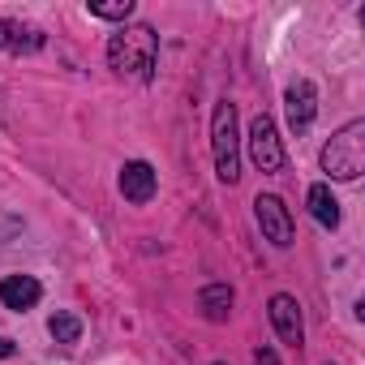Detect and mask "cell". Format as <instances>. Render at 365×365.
<instances>
[{"label":"cell","mask_w":365,"mask_h":365,"mask_svg":"<svg viewBox=\"0 0 365 365\" xmlns=\"http://www.w3.org/2000/svg\"><path fill=\"white\" fill-rule=\"evenodd\" d=\"M48 43V35L39 26H26V22H9V18H0V48L5 52H39Z\"/></svg>","instance_id":"30bf717a"},{"label":"cell","mask_w":365,"mask_h":365,"mask_svg":"<svg viewBox=\"0 0 365 365\" xmlns=\"http://www.w3.org/2000/svg\"><path fill=\"white\" fill-rule=\"evenodd\" d=\"M155 185H159V176H155V168L146 159H133V163L120 168V194H125V202H133V207L150 202L155 198Z\"/></svg>","instance_id":"ba28073f"},{"label":"cell","mask_w":365,"mask_h":365,"mask_svg":"<svg viewBox=\"0 0 365 365\" xmlns=\"http://www.w3.org/2000/svg\"><path fill=\"white\" fill-rule=\"evenodd\" d=\"M284 108H288V125L297 129V133H305L309 125H314V116H318V91H314V82H292L288 91H284Z\"/></svg>","instance_id":"8992f818"},{"label":"cell","mask_w":365,"mask_h":365,"mask_svg":"<svg viewBox=\"0 0 365 365\" xmlns=\"http://www.w3.org/2000/svg\"><path fill=\"white\" fill-rule=\"evenodd\" d=\"M271 322H275V331H279V339H284L288 348H301V344H305V327H301V305H297V297L275 292V297H271Z\"/></svg>","instance_id":"52a82bcc"},{"label":"cell","mask_w":365,"mask_h":365,"mask_svg":"<svg viewBox=\"0 0 365 365\" xmlns=\"http://www.w3.org/2000/svg\"><path fill=\"white\" fill-rule=\"evenodd\" d=\"M48 331H52L56 344H78V339H82V322H78V314H52V318H48Z\"/></svg>","instance_id":"4fadbf2b"},{"label":"cell","mask_w":365,"mask_h":365,"mask_svg":"<svg viewBox=\"0 0 365 365\" xmlns=\"http://www.w3.org/2000/svg\"><path fill=\"white\" fill-rule=\"evenodd\" d=\"M211 155H215V176L224 185L241 180V133H237V103H215L211 116Z\"/></svg>","instance_id":"3957f363"},{"label":"cell","mask_w":365,"mask_h":365,"mask_svg":"<svg viewBox=\"0 0 365 365\" xmlns=\"http://www.w3.org/2000/svg\"><path fill=\"white\" fill-rule=\"evenodd\" d=\"M18 352V344L9 339V335H0V361H5V356H14Z\"/></svg>","instance_id":"9a60e30c"},{"label":"cell","mask_w":365,"mask_h":365,"mask_svg":"<svg viewBox=\"0 0 365 365\" xmlns=\"http://www.w3.org/2000/svg\"><path fill=\"white\" fill-rule=\"evenodd\" d=\"M309 211H314V220L322 228H339V202H335L331 185H314L309 190Z\"/></svg>","instance_id":"8fae6325"},{"label":"cell","mask_w":365,"mask_h":365,"mask_svg":"<svg viewBox=\"0 0 365 365\" xmlns=\"http://www.w3.org/2000/svg\"><path fill=\"white\" fill-rule=\"evenodd\" d=\"M365 168V120H348L322 146V172L331 180H356Z\"/></svg>","instance_id":"7a4b0ae2"},{"label":"cell","mask_w":365,"mask_h":365,"mask_svg":"<svg viewBox=\"0 0 365 365\" xmlns=\"http://www.w3.org/2000/svg\"><path fill=\"white\" fill-rule=\"evenodd\" d=\"M155 61H159V35H155L146 22L125 26V31H116V35L108 39V65H112L120 78L146 82L150 69H155Z\"/></svg>","instance_id":"6da1fadb"},{"label":"cell","mask_w":365,"mask_h":365,"mask_svg":"<svg viewBox=\"0 0 365 365\" xmlns=\"http://www.w3.org/2000/svg\"><path fill=\"white\" fill-rule=\"evenodd\" d=\"M91 14L103 22H125L133 14V0H91Z\"/></svg>","instance_id":"5bb4252c"},{"label":"cell","mask_w":365,"mask_h":365,"mask_svg":"<svg viewBox=\"0 0 365 365\" xmlns=\"http://www.w3.org/2000/svg\"><path fill=\"white\" fill-rule=\"evenodd\" d=\"M198 305H202V314H207L211 322H224L228 309H232V288H228V284H207L202 297H198Z\"/></svg>","instance_id":"7c38bea8"},{"label":"cell","mask_w":365,"mask_h":365,"mask_svg":"<svg viewBox=\"0 0 365 365\" xmlns=\"http://www.w3.org/2000/svg\"><path fill=\"white\" fill-rule=\"evenodd\" d=\"M254 361H258V365H275V356H271L267 348H258V356H254Z\"/></svg>","instance_id":"2e32d148"},{"label":"cell","mask_w":365,"mask_h":365,"mask_svg":"<svg viewBox=\"0 0 365 365\" xmlns=\"http://www.w3.org/2000/svg\"><path fill=\"white\" fill-rule=\"evenodd\" d=\"M39 297H43V288H39V279L35 275H5L0 279V301H5V309H31V305H39Z\"/></svg>","instance_id":"9c48e42d"},{"label":"cell","mask_w":365,"mask_h":365,"mask_svg":"<svg viewBox=\"0 0 365 365\" xmlns=\"http://www.w3.org/2000/svg\"><path fill=\"white\" fill-rule=\"evenodd\" d=\"M254 215H258V228H262V237H267L271 245L288 250V245L297 241V224H292L284 198H275V194H258V198H254Z\"/></svg>","instance_id":"5b68a950"},{"label":"cell","mask_w":365,"mask_h":365,"mask_svg":"<svg viewBox=\"0 0 365 365\" xmlns=\"http://www.w3.org/2000/svg\"><path fill=\"white\" fill-rule=\"evenodd\" d=\"M250 159L258 163V172H271V176L284 172V163H288L284 142H279V129H275V120L267 112H258L254 125H250Z\"/></svg>","instance_id":"277c9868"}]
</instances>
